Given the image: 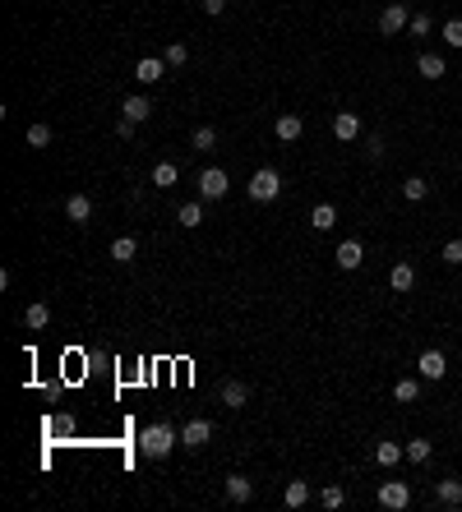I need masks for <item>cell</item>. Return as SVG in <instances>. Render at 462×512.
Returning <instances> with one entry per match:
<instances>
[{
	"label": "cell",
	"instance_id": "obj_1",
	"mask_svg": "<svg viewBox=\"0 0 462 512\" xmlns=\"http://www.w3.org/2000/svg\"><path fill=\"white\" fill-rule=\"evenodd\" d=\"M176 443H181V434H176L166 420H157V425H149V429L139 434V452H144L149 461H162V457H171Z\"/></svg>",
	"mask_w": 462,
	"mask_h": 512
},
{
	"label": "cell",
	"instance_id": "obj_2",
	"mask_svg": "<svg viewBox=\"0 0 462 512\" xmlns=\"http://www.w3.org/2000/svg\"><path fill=\"white\" fill-rule=\"evenodd\" d=\"M282 194V175L273 171V166H259V171L250 175V199L254 203H273Z\"/></svg>",
	"mask_w": 462,
	"mask_h": 512
},
{
	"label": "cell",
	"instance_id": "obj_3",
	"mask_svg": "<svg viewBox=\"0 0 462 512\" xmlns=\"http://www.w3.org/2000/svg\"><path fill=\"white\" fill-rule=\"evenodd\" d=\"M227 190H231V180H227V171H222V166H209V171H199V199H204V203L227 199Z\"/></svg>",
	"mask_w": 462,
	"mask_h": 512
},
{
	"label": "cell",
	"instance_id": "obj_4",
	"mask_svg": "<svg viewBox=\"0 0 462 512\" xmlns=\"http://www.w3.org/2000/svg\"><path fill=\"white\" fill-rule=\"evenodd\" d=\"M411 24V14H407V0H393V5L379 14V37H398L402 28Z\"/></svg>",
	"mask_w": 462,
	"mask_h": 512
},
{
	"label": "cell",
	"instance_id": "obj_5",
	"mask_svg": "<svg viewBox=\"0 0 462 512\" xmlns=\"http://www.w3.org/2000/svg\"><path fill=\"white\" fill-rule=\"evenodd\" d=\"M407 503H411V489H407V480H384V485H379V508L402 512Z\"/></svg>",
	"mask_w": 462,
	"mask_h": 512
},
{
	"label": "cell",
	"instance_id": "obj_6",
	"mask_svg": "<svg viewBox=\"0 0 462 512\" xmlns=\"http://www.w3.org/2000/svg\"><path fill=\"white\" fill-rule=\"evenodd\" d=\"M416 369H421V379L439 383V379H444V374H448V360H444V351H421Z\"/></svg>",
	"mask_w": 462,
	"mask_h": 512
},
{
	"label": "cell",
	"instance_id": "obj_7",
	"mask_svg": "<svg viewBox=\"0 0 462 512\" xmlns=\"http://www.w3.org/2000/svg\"><path fill=\"white\" fill-rule=\"evenodd\" d=\"M209 439H213V425H209V420H190V425L181 429V448H190V452H199Z\"/></svg>",
	"mask_w": 462,
	"mask_h": 512
},
{
	"label": "cell",
	"instance_id": "obj_8",
	"mask_svg": "<svg viewBox=\"0 0 462 512\" xmlns=\"http://www.w3.org/2000/svg\"><path fill=\"white\" fill-rule=\"evenodd\" d=\"M134 78H139L144 88H149V83H162V78H166V61H162V56H144V61L134 65Z\"/></svg>",
	"mask_w": 462,
	"mask_h": 512
},
{
	"label": "cell",
	"instance_id": "obj_9",
	"mask_svg": "<svg viewBox=\"0 0 462 512\" xmlns=\"http://www.w3.org/2000/svg\"><path fill=\"white\" fill-rule=\"evenodd\" d=\"M333 259H338V268H342V272H356L361 263H366V250H361V240H342Z\"/></svg>",
	"mask_w": 462,
	"mask_h": 512
},
{
	"label": "cell",
	"instance_id": "obj_10",
	"mask_svg": "<svg viewBox=\"0 0 462 512\" xmlns=\"http://www.w3.org/2000/svg\"><path fill=\"white\" fill-rule=\"evenodd\" d=\"M65 217L74 226H88L93 222V199H88V194H70V199H65Z\"/></svg>",
	"mask_w": 462,
	"mask_h": 512
},
{
	"label": "cell",
	"instance_id": "obj_11",
	"mask_svg": "<svg viewBox=\"0 0 462 512\" xmlns=\"http://www.w3.org/2000/svg\"><path fill=\"white\" fill-rule=\"evenodd\" d=\"M273 134H278L282 143H296L301 134H306V121H301L296 111H287V116H278V125H273Z\"/></svg>",
	"mask_w": 462,
	"mask_h": 512
},
{
	"label": "cell",
	"instance_id": "obj_12",
	"mask_svg": "<svg viewBox=\"0 0 462 512\" xmlns=\"http://www.w3.org/2000/svg\"><path fill=\"white\" fill-rule=\"evenodd\" d=\"M333 134H338L342 143L361 139V116L356 111H338V116H333Z\"/></svg>",
	"mask_w": 462,
	"mask_h": 512
},
{
	"label": "cell",
	"instance_id": "obj_13",
	"mask_svg": "<svg viewBox=\"0 0 462 512\" xmlns=\"http://www.w3.org/2000/svg\"><path fill=\"white\" fill-rule=\"evenodd\" d=\"M388 287L398 291V295H407L411 287H416V268H411V263H402V259H398V263H393V272H388Z\"/></svg>",
	"mask_w": 462,
	"mask_h": 512
},
{
	"label": "cell",
	"instance_id": "obj_14",
	"mask_svg": "<svg viewBox=\"0 0 462 512\" xmlns=\"http://www.w3.org/2000/svg\"><path fill=\"white\" fill-rule=\"evenodd\" d=\"M218 397H222V406H231V411H241V406H245V401H250V388H245V383H241V379H227V383H222V392H218Z\"/></svg>",
	"mask_w": 462,
	"mask_h": 512
},
{
	"label": "cell",
	"instance_id": "obj_15",
	"mask_svg": "<svg viewBox=\"0 0 462 512\" xmlns=\"http://www.w3.org/2000/svg\"><path fill=\"white\" fill-rule=\"evenodd\" d=\"M435 498H439V508H462V480H439Z\"/></svg>",
	"mask_w": 462,
	"mask_h": 512
},
{
	"label": "cell",
	"instance_id": "obj_16",
	"mask_svg": "<svg viewBox=\"0 0 462 512\" xmlns=\"http://www.w3.org/2000/svg\"><path fill=\"white\" fill-rule=\"evenodd\" d=\"M310 226L314 231H333V226H338V208H333V203H314L310 208Z\"/></svg>",
	"mask_w": 462,
	"mask_h": 512
},
{
	"label": "cell",
	"instance_id": "obj_17",
	"mask_svg": "<svg viewBox=\"0 0 462 512\" xmlns=\"http://www.w3.org/2000/svg\"><path fill=\"white\" fill-rule=\"evenodd\" d=\"M416 70L426 74V78H444V74H448V65H444V56H435V51H421V56H416Z\"/></svg>",
	"mask_w": 462,
	"mask_h": 512
},
{
	"label": "cell",
	"instance_id": "obj_18",
	"mask_svg": "<svg viewBox=\"0 0 462 512\" xmlns=\"http://www.w3.org/2000/svg\"><path fill=\"white\" fill-rule=\"evenodd\" d=\"M121 111H125V121L144 125V121L153 116V102H149V97H125V106H121Z\"/></svg>",
	"mask_w": 462,
	"mask_h": 512
},
{
	"label": "cell",
	"instance_id": "obj_19",
	"mask_svg": "<svg viewBox=\"0 0 462 512\" xmlns=\"http://www.w3.org/2000/svg\"><path fill=\"white\" fill-rule=\"evenodd\" d=\"M227 498H231V503H250V498H254L250 476H227Z\"/></svg>",
	"mask_w": 462,
	"mask_h": 512
},
{
	"label": "cell",
	"instance_id": "obj_20",
	"mask_svg": "<svg viewBox=\"0 0 462 512\" xmlns=\"http://www.w3.org/2000/svg\"><path fill=\"white\" fill-rule=\"evenodd\" d=\"M282 503H287L291 512L306 508V503H310V485H306V480H287V494H282Z\"/></svg>",
	"mask_w": 462,
	"mask_h": 512
},
{
	"label": "cell",
	"instance_id": "obj_21",
	"mask_svg": "<svg viewBox=\"0 0 462 512\" xmlns=\"http://www.w3.org/2000/svg\"><path fill=\"white\" fill-rule=\"evenodd\" d=\"M398 457H407L402 443H375V461L379 466H398Z\"/></svg>",
	"mask_w": 462,
	"mask_h": 512
},
{
	"label": "cell",
	"instance_id": "obj_22",
	"mask_svg": "<svg viewBox=\"0 0 462 512\" xmlns=\"http://www.w3.org/2000/svg\"><path fill=\"white\" fill-rule=\"evenodd\" d=\"M134 254H139V240H134V235H121V240H111V259H116V263H130Z\"/></svg>",
	"mask_w": 462,
	"mask_h": 512
},
{
	"label": "cell",
	"instance_id": "obj_23",
	"mask_svg": "<svg viewBox=\"0 0 462 512\" xmlns=\"http://www.w3.org/2000/svg\"><path fill=\"white\" fill-rule=\"evenodd\" d=\"M176 222H181L185 231H194V226H204V203H181V213H176Z\"/></svg>",
	"mask_w": 462,
	"mask_h": 512
},
{
	"label": "cell",
	"instance_id": "obj_24",
	"mask_svg": "<svg viewBox=\"0 0 462 512\" xmlns=\"http://www.w3.org/2000/svg\"><path fill=\"white\" fill-rule=\"evenodd\" d=\"M24 323H28V328H46V323H51V309H46L42 300H33V304L24 309Z\"/></svg>",
	"mask_w": 462,
	"mask_h": 512
},
{
	"label": "cell",
	"instance_id": "obj_25",
	"mask_svg": "<svg viewBox=\"0 0 462 512\" xmlns=\"http://www.w3.org/2000/svg\"><path fill=\"white\" fill-rule=\"evenodd\" d=\"M176 175H181V171H176V162H157L153 166V185H157V190H171Z\"/></svg>",
	"mask_w": 462,
	"mask_h": 512
},
{
	"label": "cell",
	"instance_id": "obj_26",
	"mask_svg": "<svg viewBox=\"0 0 462 512\" xmlns=\"http://www.w3.org/2000/svg\"><path fill=\"white\" fill-rule=\"evenodd\" d=\"M162 61L171 65V70H181V65L190 61V46H185V42H171V46H166V51H162Z\"/></svg>",
	"mask_w": 462,
	"mask_h": 512
},
{
	"label": "cell",
	"instance_id": "obj_27",
	"mask_svg": "<svg viewBox=\"0 0 462 512\" xmlns=\"http://www.w3.org/2000/svg\"><path fill=\"white\" fill-rule=\"evenodd\" d=\"M402 194H407L411 203H421V199H426V194H430V185L421 180V175H407V180H402Z\"/></svg>",
	"mask_w": 462,
	"mask_h": 512
},
{
	"label": "cell",
	"instance_id": "obj_28",
	"mask_svg": "<svg viewBox=\"0 0 462 512\" xmlns=\"http://www.w3.org/2000/svg\"><path fill=\"white\" fill-rule=\"evenodd\" d=\"M393 397H398V401H416L421 397V383L416 379H398V383H393Z\"/></svg>",
	"mask_w": 462,
	"mask_h": 512
},
{
	"label": "cell",
	"instance_id": "obj_29",
	"mask_svg": "<svg viewBox=\"0 0 462 512\" xmlns=\"http://www.w3.org/2000/svg\"><path fill=\"white\" fill-rule=\"evenodd\" d=\"M194 148H199V153H213V148H218V130H213V125H199V130H194Z\"/></svg>",
	"mask_w": 462,
	"mask_h": 512
},
{
	"label": "cell",
	"instance_id": "obj_30",
	"mask_svg": "<svg viewBox=\"0 0 462 512\" xmlns=\"http://www.w3.org/2000/svg\"><path fill=\"white\" fill-rule=\"evenodd\" d=\"M51 143V125H28V148H46Z\"/></svg>",
	"mask_w": 462,
	"mask_h": 512
},
{
	"label": "cell",
	"instance_id": "obj_31",
	"mask_svg": "<svg viewBox=\"0 0 462 512\" xmlns=\"http://www.w3.org/2000/svg\"><path fill=\"white\" fill-rule=\"evenodd\" d=\"M319 503H323V508H342V503H347V494H342V485H323Z\"/></svg>",
	"mask_w": 462,
	"mask_h": 512
},
{
	"label": "cell",
	"instance_id": "obj_32",
	"mask_svg": "<svg viewBox=\"0 0 462 512\" xmlns=\"http://www.w3.org/2000/svg\"><path fill=\"white\" fill-rule=\"evenodd\" d=\"M439 259H444L448 268H462V240H448L444 250H439Z\"/></svg>",
	"mask_w": 462,
	"mask_h": 512
},
{
	"label": "cell",
	"instance_id": "obj_33",
	"mask_svg": "<svg viewBox=\"0 0 462 512\" xmlns=\"http://www.w3.org/2000/svg\"><path fill=\"white\" fill-rule=\"evenodd\" d=\"M407 457L411 461H430V439H411L407 443Z\"/></svg>",
	"mask_w": 462,
	"mask_h": 512
},
{
	"label": "cell",
	"instance_id": "obj_34",
	"mask_svg": "<svg viewBox=\"0 0 462 512\" xmlns=\"http://www.w3.org/2000/svg\"><path fill=\"white\" fill-rule=\"evenodd\" d=\"M444 42L448 46H462V19H448V24H444Z\"/></svg>",
	"mask_w": 462,
	"mask_h": 512
},
{
	"label": "cell",
	"instance_id": "obj_35",
	"mask_svg": "<svg viewBox=\"0 0 462 512\" xmlns=\"http://www.w3.org/2000/svg\"><path fill=\"white\" fill-rule=\"evenodd\" d=\"M407 28H411L416 37H426V33H430V19H426V14H411V24H407Z\"/></svg>",
	"mask_w": 462,
	"mask_h": 512
},
{
	"label": "cell",
	"instance_id": "obj_36",
	"mask_svg": "<svg viewBox=\"0 0 462 512\" xmlns=\"http://www.w3.org/2000/svg\"><path fill=\"white\" fill-rule=\"evenodd\" d=\"M199 5H204V14H209V19H218L222 9H227V0H199Z\"/></svg>",
	"mask_w": 462,
	"mask_h": 512
},
{
	"label": "cell",
	"instance_id": "obj_37",
	"mask_svg": "<svg viewBox=\"0 0 462 512\" xmlns=\"http://www.w3.org/2000/svg\"><path fill=\"white\" fill-rule=\"evenodd\" d=\"M116 139H134V121H125V116H121V125H116Z\"/></svg>",
	"mask_w": 462,
	"mask_h": 512
}]
</instances>
